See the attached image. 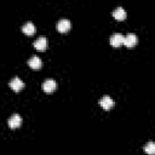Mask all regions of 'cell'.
Here are the masks:
<instances>
[{
    "mask_svg": "<svg viewBox=\"0 0 155 155\" xmlns=\"http://www.w3.org/2000/svg\"><path fill=\"white\" fill-rule=\"evenodd\" d=\"M56 28L59 33H65V31H69L70 28H71V23L69 19L67 18H62L58 21V23L56 24Z\"/></svg>",
    "mask_w": 155,
    "mask_h": 155,
    "instance_id": "6da1fadb",
    "label": "cell"
},
{
    "mask_svg": "<svg viewBox=\"0 0 155 155\" xmlns=\"http://www.w3.org/2000/svg\"><path fill=\"white\" fill-rule=\"evenodd\" d=\"M137 42H138V36L133 33H130L126 36H124V44L122 45H125L126 47H133L137 45Z\"/></svg>",
    "mask_w": 155,
    "mask_h": 155,
    "instance_id": "7a4b0ae2",
    "label": "cell"
},
{
    "mask_svg": "<svg viewBox=\"0 0 155 155\" xmlns=\"http://www.w3.org/2000/svg\"><path fill=\"white\" fill-rule=\"evenodd\" d=\"M124 44V35L121 33H115L110 36V45L113 47H120Z\"/></svg>",
    "mask_w": 155,
    "mask_h": 155,
    "instance_id": "3957f363",
    "label": "cell"
},
{
    "mask_svg": "<svg viewBox=\"0 0 155 155\" xmlns=\"http://www.w3.org/2000/svg\"><path fill=\"white\" fill-rule=\"evenodd\" d=\"M114 101L109 97V96H103L101 99H99V105L104 109V110H110L113 107H114Z\"/></svg>",
    "mask_w": 155,
    "mask_h": 155,
    "instance_id": "277c9868",
    "label": "cell"
},
{
    "mask_svg": "<svg viewBox=\"0 0 155 155\" xmlns=\"http://www.w3.org/2000/svg\"><path fill=\"white\" fill-rule=\"evenodd\" d=\"M22 125V116L19 114H13L8 119V127L10 128H17Z\"/></svg>",
    "mask_w": 155,
    "mask_h": 155,
    "instance_id": "5b68a950",
    "label": "cell"
},
{
    "mask_svg": "<svg viewBox=\"0 0 155 155\" xmlns=\"http://www.w3.org/2000/svg\"><path fill=\"white\" fill-rule=\"evenodd\" d=\"M23 87H24V82H23L19 78H17V76H15V78L10 81V88L13 90L15 92H19Z\"/></svg>",
    "mask_w": 155,
    "mask_h": 155,
    "instance_id": "8992f818",
    "label": "cell"
},
{
    "mask_svg": "<svg viewBox=\"0 0 155 155\" xmlns=\"http://www.w3.org/2000/svg\"><path fill=\"white\" fill-rule=\"evenodd\" d=\"M56 87H57V84H56V81L52 80V79H47V80H45L44 84H42V90H44L45 92H47V93L53 92V91L56 90Z\"/></svg>",
    "mask_w": 155,
    "mask_h": 155,
    "instance_id": "52a82bcc",
    "label": "cell"
},
{
    "mask_svg": "<svg viewBox=\"0 0 155 155\" xmlns=\"http://www.w3.org/2000/svg\"><path fill=\"white\" fill-rule=\"evenodd\" d=\"M28 65L31 68V69H40L41 65H42V61L38 57V56H33L28 59Z\"/></svg>",
    "mask_w": 155,
    "mask_h": 155,
    "instance_id": "ba28073f",
    "label": "cell"
},
{
    "mask_svg": "<svg viewBox=\"0 0 155 155\" xmlns=\"http://www.w3.org/2000/svg\"><path fill=\"white\" fill-rule=\"evenodd\" d=\"M33 45H34V47H35L36 50L44 51V50L46 48V46H47V40H46L45 36H40V38H38V39L34 41Z\"/></svg>",
    "mask_w": 155,
    "mask_h": 155,
    "instance_id": "9c48e42d",
    "label": "cell"
},
{
    "mask_svg": "<svg viewBox=\"0 0 155 155\" xmlns=\"http://www.w3.org/2000/svg\"><path fill=\"white\" fill-rule=\"evenodd\" d=\"M113 16L116 21H124L126 18V11L121 7V6H117L116 8H114L113 11Z\"/></svg>",
    "mask_w": 155,
    "mask_h": 155,
    "instance_id": "30bf717a",
    "label": "cell"
},
{
    "mask_svg": "<svg viewBox=\"0 0 155 155\" xmlns=\"http://www.w3.org/2000/svg\"><path fill=\"white\" fill-rule=\"evenodd\" d=\"M22 31L27 35H33L35 33V25L33 22H27L25 24H23L22 27Z\"/></svg>",
    "mask_w": 155,
    "mask_h": 155,
    "instance_id": "8fae6325",
    "label": "cell"
},
{
    "mask_svg": "<svg viewBox=\"0 0 155 155\" xmlns=\"http://www.w3.org/2000/svg\"><path fill=\"white\" fill-rule=\"evenodd\" d=\"M144 151L149 155H154L155 154V143L154 142H149L144 145Z\"/></svg>",
    "mask_w": 155,
    "mask_h": 155,
    "instance_id": "7c38bea8",
    "label": "cell"
}]
</instances>
